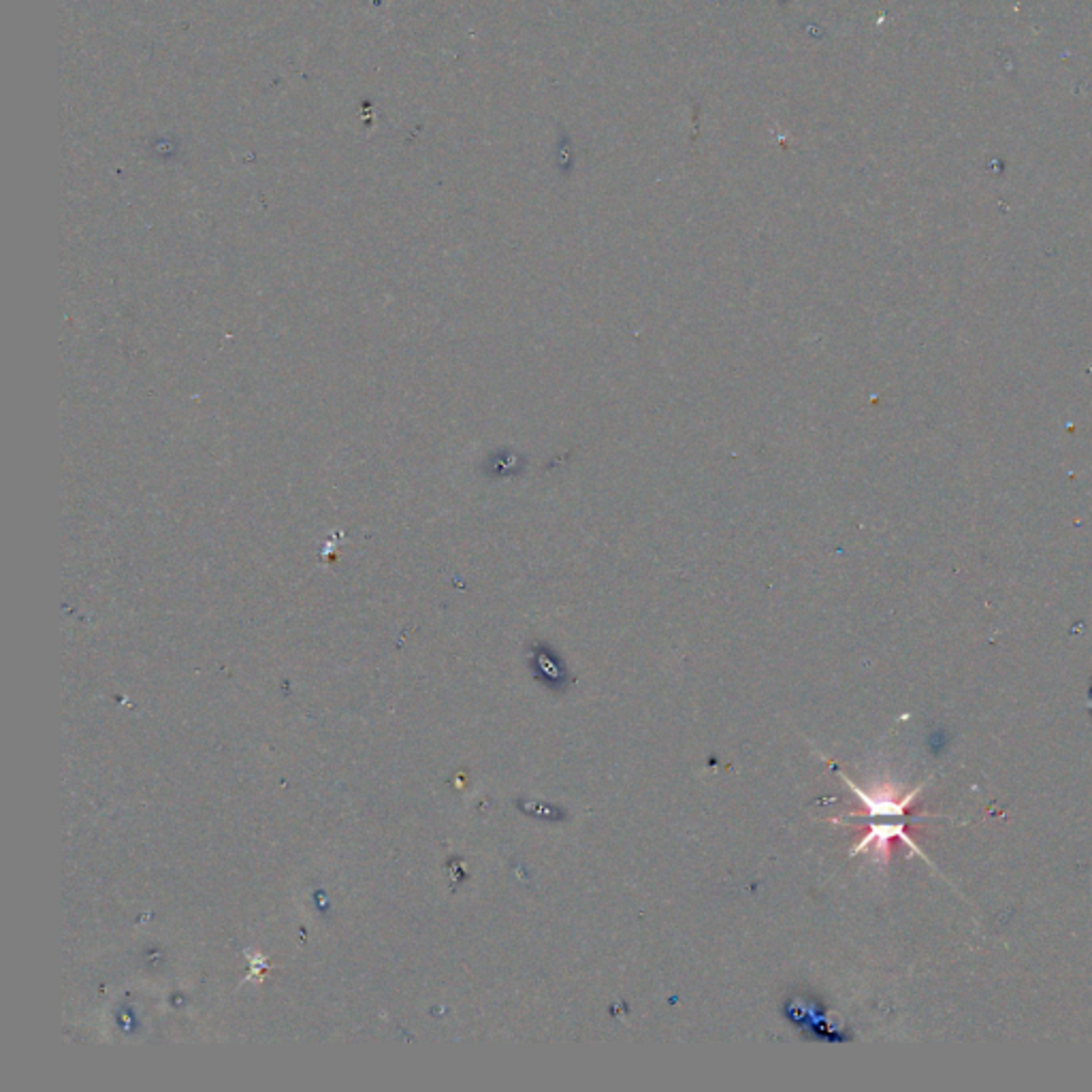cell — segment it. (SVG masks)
Instances as JSON below:
<instances>
[{"instance_id": "obj_1", "label": "cell", "mask_w": 1092, "mask_h": 1092, "mask_svg": "<svg viewBox=\"0 0 1092 1092\" xmlns=\"http://www.w3.org/2000/svg\"><path fill=\"white\" fill-rule=\"evenodd\" d=\"M852 791L860 798V804L864 807V811H855L852 816H867L871 819L875 817H894V819H903L907 809L911 807L916 796L920 794L924 790V785H917L916 790L907 791V794H900L894 785H877L873 791H864L860 790L858 785L852 784V781L845 777Z\"/></svg>"}]
</instances>
